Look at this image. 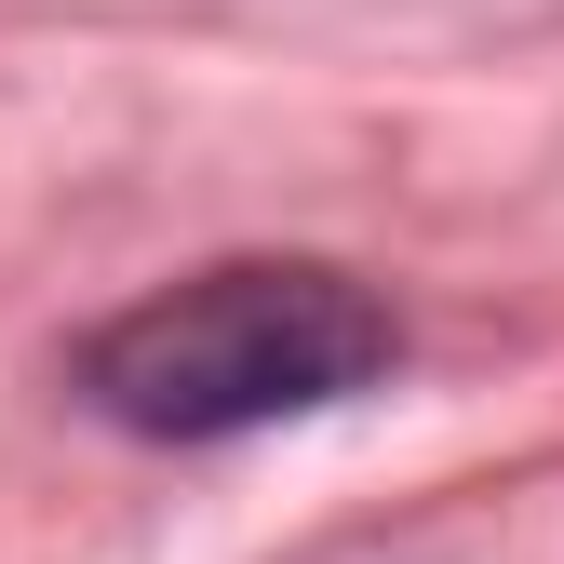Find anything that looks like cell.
<instances>
[{"label":"cell","mask_w":564,"mask_h":564,"mask_svg":"<svg viewBox=\"0 0 564 564\" xmlns=\"http://www.w3.org/2000/svg\"><path fill=\"white\" fill-rule=\"evenodd\" d=\"M390 349H403L390 310L349 269L242 256V269H202L175 296L121 310L108 336H82V403L149 444H229V431H269V416L349 403L364 377H390Z\"/></svg>","instance_id":"obj_1"}]
</instances>
